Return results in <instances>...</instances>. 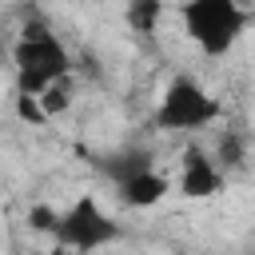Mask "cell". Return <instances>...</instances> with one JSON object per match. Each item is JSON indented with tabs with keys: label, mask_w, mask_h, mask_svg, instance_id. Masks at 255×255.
Here are the masks:
<instances>
[{
	"label": "cell",
	"mask_w": 255,
	"mask_h": 255,
	"mask_svg": "<svg viewBox=\"0 0 255 255\" xmlns=\"http://www.w3.org/2000/svg\"><path fill=\"white\" fill-rule=\"evenodd\" d=\"M12 64H16V92L20 96H40L48 84L72 76V52L44 24H24L20 40L12 44Z\"/></svg>",
	"instance_id": "6da1fadb"
},
{
	"label": "cell",
	"mask_w": 255,
	"mask_h": 255,
	"mask_svg": "<svg viewBox=\"0 0 255 255\" xmlns=\"http://www.w3.org/2000/svg\"><path fill=\"white\" fill-rule=\"evenodd\" d=\"M179 16H183L187 40L203 56H211V60L227 56L243 40V32H247V8H243V0H183Z\"/></svg>",
	"instance_id": "7a4b0ae2"
},
{
	"label": "cell",
	"mask_w": 255,
	"mask_h": 255,
	"mask_svg": "<svg viewBox=\"0 0 255 255\" xmlns=\"http://www.w3.org/2000/svg\"><path fill=\"white\" fill-rule=\"evenodd\" d=\"M52 235H56L60 247H68V251H76V255H88V251L112 247V243L124 235V227L100 207V199H96L92 191H84V195H76V199L60 211Z\"/></svg>",
	"instance_id": "3957f363"
},
{
	"label": "cell",
	"mask_w": 255,
	"mask_h": 255,
	"mask_svg": "<svg viewBox=\"0 0 255 255\" xmlns=\"http://www.w3.org/2000/svg\"><path fill=\"white\" fill-rule=\"evenodd\" d=\"M223 116V104L191 76H175L163 96H159V108H155V128L159 131H199V128H211L215 120Z\"/></svg>",
	"instance_id": "277c9868"
},
{
	"label": "cell",
	"mask_w": 255,
	"mask_h": 255,
	"mask_svg": "<svg viewBox=\"0 0 255 255\" xmlns=\"http://www.w3.org/2000/svg\"><path fill=\"white\" fill-rule=\"evenodd\" d=\"M219 187H223V171H219V163H215L199 143H187L183 155H179V179H175V191H179L183 199H211Z\"/></svg>",
	"instance_id": "5b68a950"
},
{
	"label": "cell",
	"mask_w": 255,
	"mask_h": 255,
	"mask_svg": "<svg viewBox=\"0 0 255 255\" xmlns=\"http://www.w3.org/2000/svg\"><path fill=\"white\" fill-rule=\"evenodd\" d=\"M171 187H175V183H171L163 171L147 167V171H139V175L124 179L116 191H120V199H124L128 207H135V211H147V207H155L163 195H171Z\"/></svg>",
	"instance_id": "8992f818"
},
{
	"label": "cell",
	"mask_w": 255,
	"mask_h": 255,
	"mask_svg": "<svg viewBox=\"0 0 255 255\" xmlns=\"http://www.w3.org/2000/svg\"><path fill=\"white\" fill-rule=\"evenodd\" d=\"M147 167H151V151H147V147H120V151H112V155H100V171H104L116 187H120L124 179L147 171Z\"/></svg>",
	"instance_id": "52a82bcc"
},
{
	"label": "cell",
	"mask_w": 255,
	"mask_h": 255,
	"mask_svg": "<svg viewBox=\"0 0 255 255\" xmlns=\"http://www.w3.org/2000/svg\"><path fill=\"white\" fill-rule=\"evenodd\" d=\"M124 20H128L131 32L151 36L159 28V20H163V0H128L124 4Z\"/></svg>",
	"instance_id": "ba28073f"
},
{
	"label": "cell",
	"mask_w": 255,
	"mask_h": 255,
	"mask_svg": "<svg viewBox=\"0 0 255 255\" xmlns=\"http://www.w3.org/2000/svg\"><path fill=\"white\" fill-rule=\"evenodd\" d=\"M36 100H40L44 116H48V120H56L60 112H68V108H72V100H76V80H72V76H64V80L48 84V88H44Z\"/></svg>",
	"instance_id": "9c48e42d"
},
{
	"label": "cell",
	"mask_w": 255,
	"mask_h": 255,
	"mask_svg": "<svg viewBox=\"0 0 255 255\" xmlns=\"http://www.w3.org/2000/svg\"><path fill=\"white\" fill-rule=\"evenodd\" d=\"M219 159H223V167H239L243 163V135L239 131H223L219 135Z\"/></svg>",
	"instance_id": "30bf717a"
},
{
	"label": "cell",
	"mask_w": 255,
	"mask_h": 255,
	"mask_svg": "<svg viewBox=\"0 0 255 255\" xmlns=\"http://www.w3.org/2000/svg\"><path fill=\"white\" fill-rule=\"evenodd\" d=\"M16 112H20V120H24V124H36V128H40V124H48V116H44V108H40V100H36V96H20V92H16Z\"/></svg>",
	"instance_id": "8fae6325"
},
{
	"label": "cell",
	"mask_w": 255,
	"mask_h": 255,
	"mask_svg": "<svg viewBox=\"0 0 255 255\" xmlns=\"http://www.w3.org/2000/svg\"><path fill=\"white\" fill-rule=\"evenodd\" d=\"M56 219H60V211H48V207H32L28 211V223L36 231H56Z\"/></svg>",
	"instance_id": "7c38bea8"
}]
</instances>
